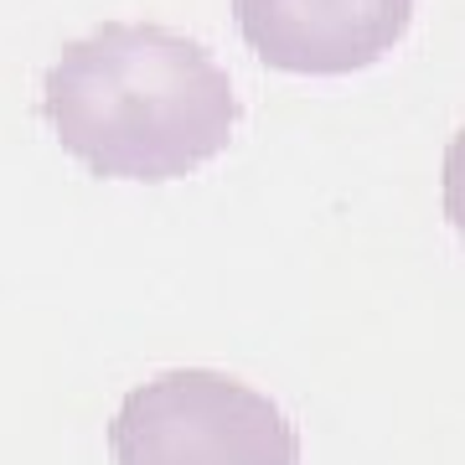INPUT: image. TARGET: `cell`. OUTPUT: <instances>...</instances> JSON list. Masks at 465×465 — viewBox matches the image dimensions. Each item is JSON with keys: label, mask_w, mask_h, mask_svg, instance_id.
Instances as JSON below:
<instances>
[{"label": "cell", "mask_w": 465, "mask_h": 465, "mask_svg": "<svg viewBox=\"0 0 465 465\" xmlns=\"http://www.w3.org/2000/svg\"><path fill=\"white\" fill-rule=\"evenodd\" d=\"M57 145L109 182H182L238 130V94L213 52L171 26L104 21L42 78Z\"/></svg>", "instance_id": "obj_1"}, {"label": "cell", "mask_w": 465, "mask_h": 465, "mask_svg": "<svg viewBox=\"0 0 465 465\" xmlns=\"http://www.w3.org/2000/svg\"><path fill=\"white\" fill-rule=\"evenodd\" d=\"M114 465H300V434L259 388L176 367L124 393L109 424Z\"/></svg>", "instance_id": "obj_2"}, {"label": "cell", "mask_w": 465, "mask_h": 465, "mask_svg": "<svg viewBox=\"0 0 465 465\" xmlns=\"http://www.w3.org/2000/svg\"><path fill=\"white\" fill-rule=\"evenodd\" d=\"M232 21L249 52L274 73L341 78L399 47L414 0H232Z\"/></svg>", "instance_id": "obj_3"}, {"label": "cell", "mask_w": 465, "mask_h": 465, "mask_svg": "<svg viewBox=\"0 0 465 465\" xmlns=\"http://www.w3.org/2000/svg\"><path fill=\"white\" fill-rule=\"evenodd\" d=\"M440 197H445L450 228L465 238V130H455V140L445 145V171H440Z\"/></svg>", "instance_id": "obj_4"}]
</instances>
